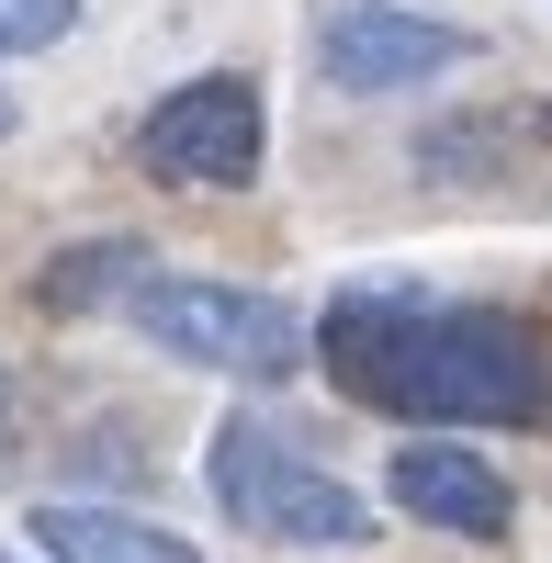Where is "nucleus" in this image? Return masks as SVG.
<instances>
[{"label":"nucleus","mask_w":552,"mask_h":563,"mask_svg":"<svg viewBox=\"0 0 552 563\" xmlns=\"http://www.w3.org/2000/svg\"><path fill=\"white\" fill-rule=\"evenodd\" d=\"M328 384L406 429H541L552 417V339L508 305H440L418 282H350L316 316Z\"/></svg>","instance_id":"1"},{"label":"nucleus","mask_w":552,"mask_h":563,"mask_svg":"<svg viewBox=\"0 0 552 563\" xmlns=\"http://www.w3.org/2000/svg\"><path fill=\"white\" fill-rule=\"evenodd\" d=\"M124 327L158 361H192L214 384H294L316 361V327L283 294H249V282H192V271H147L124 294Z\"/></svg>","instance_id":"2"},{"label":"nucleus","mask_w":552,"mask_h":563,"mask_svg":"<svg viewBox=\"0 0 552 563\" xmlns=\"http://www.w3.org/2000/svg\"><path fill=\"white\" fill-rule=\"evenodd\" d=\"M203 485H214V507L249 541H294V552H361L373 541V496L339 485L328 462L305 440H283L271 417H225L214 451H203Z\"/></svg>","instance_id":"3"},{"label":"nucleus","mask_w":552,"mask_h":563,"mask_svg":"<svg viewBox=\"0 0 552 563\" xmlns=\"http://www.w3.org/2000/svg\"><path fill=\"white\" fill-rule=\"evenodd\" d=\"M135 158H147V180H169V192H249L260 158H271L260 79H249V68H203V79H180L169 102L135 124Z\"/></svg>","instance_id":"4"},{"label":"nucleus","mask_w":552,"mask_h":563,"mask_svg":"<svg viewBox=\"0 0 552 563\" xmlns=\"http://www.w3.org/2000/svg\"><path fill=\"white\" fill-rule=\"evenodd\" d=\"M451 68H474V34L440 23V12H406V0H350V12H328V34H316V79L350 90V102H373V90H429Z\"/></svg>","instance_id":"5"},{"label":"nucleus","mask_w":552,"mask_h":563,"mask_svg":"<svg viewBox=\"0 0 552 563\" xmlns=\"http://www.w3.org/2000/svg\"><path fill=\"white\" fill-rule=\"evenodd\" d=\"M406 158H418V180H451V192L541 180V158H552V102H530V90H474L463 113H429Z\"/></svg>","instance_id":"6"},{"label":"nucleus","mask_w":552,"mask_h":563,"mask_svg":"<svg viewBox=\"0 0 552 563\" xmlns=\"http://www.w3.org/2000/svg\"><path fill=\"white\" fill-rule=\"evenodd\" d=\"M384 496H395L418 530H440V541H508V530H519V485L496 474L485 451H463L451 429L406 440V451L384 462Z\"/></svg>","instance_id":"7"},{"label":"nucleus","mask_w":552,"mask_h":563,"mask_svg":"<svg viewBox=\"0 0 552 563\" xmlns=\"http://www.w3.org/2000/svg\"><path fill=\"white\" fill-rule=\"evenodd\" d=\"M23 530H34L45 563H192V541H180V530L135 519V507H113V496H45Z\"/></svg>","instance_id":"8"},{"label":"nucleus","mask_w":552,"mask_h":563,"mask_svg":"<svg viewBox=\"0 0 552 563\" xmlns=\"http://www.w3.org/2000/svg\"><path fill=\"white\" fill-rule=\"evenodd\" d=\"M147 271H158V260H147V238H79V249L45 260L34 305H45V316H90V305H124Z\"/></svg>","instance_id":"9"},{"label":"nucleus","mask_w":552,"mask_h":563,"mask_svg":"<svg viewBox=\"0 0 552 563\" xmlns=\"http://www.w3.org/2000/svg\"><path fill=\"white\" fill-rule=\"evenodd\" d=\"M79 34V0H0V57H45Z\"/></svg>","instance_id":"10"},{"label":"nucleus","mask_w":552,"mask_h":563,"mask_svg":"<svg viewBox=\"0 0 552 563\" xmlns=\"http://www.w3.org/2000/svg\"><path fill=\"white\" fill-rule=\"evenodd\" d=\"M12 451H23V384L0 372V474H12Z\"/></svg>","instance_id":"11"},{"label":"nucleus","mask_w":552,"mask_h":563,"mask_svg":"<svg viewBox=\"0 0 552 563\" xmlns=\"http://www.w3.org/2000/svg\"><path fill=\"white\" fill-rule=\"evenodd\" d=\"M12 124H23V102H12V90H0V135H12Z\"/></svg>","instance_id":"12"},{"label":"nucleus","mask_w":552,"mask_h":563,"mask_svg":"<svg viewBox=\"0 0 552 563\" xmlns=\"http://www.w3.org/2000/svg\"><path fill=\"white\" fill-rule=\"evenodd\" d=\"M0 563H12V552H0Z\"/></svg>","instance_id":"13"}]
</instances>
